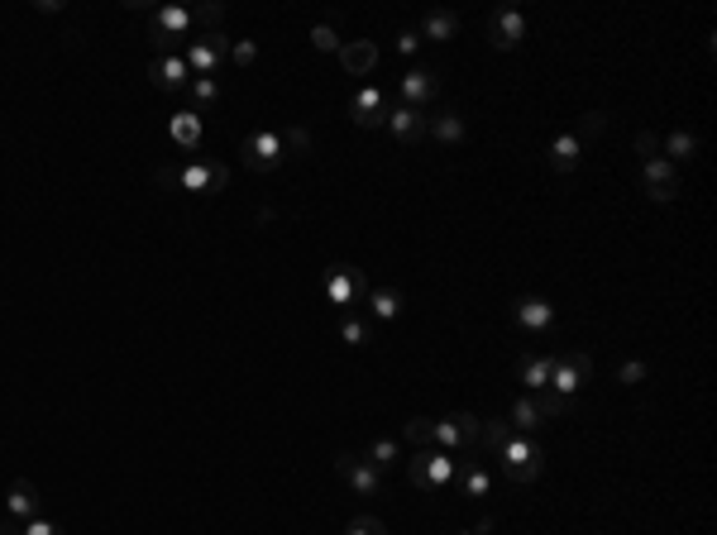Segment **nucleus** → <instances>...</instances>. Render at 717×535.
Returning <instances> with one entry per match:
<instances>
[{"mask_svg":"<svg viewBox=\"0 0 717 535\" xmlns=\"http://www.w3.org/2000/svg\"><path fill=\"white\" fill-rule=\"evenodd\" d=\"M311 48H321V53H340V34H335L330 24H316V29H311Z\"/></svg>","mask_w":717,"mask_h":535,"instance_id":"35","label":"nucleus"},{"mask_svg":"<svg viewBox=\"0 0 717 535\" xmlns=\"http://www.w3.org/2000/svg\"><path fill=\"white\" fill-rule=\"evenodd\" d=\"M512 435H517V430L507 426V421H483V426H478V445H488V450L498 454L502 445L512 440Z\"/></svg>","mask_w":717,"mask_h":535,"instance_id":"32","label":"nucleus"},{"mask_svg":"<svg viewBox=\"0 0 717 535\" xmlns=\"http://www.w3.org/2000/svg\"><path fill=\"white\" fill-rule=\"evenodd\" d=\"M239 163L249 172H273V168H283L287 158H283V139L273 134V129H254L244 144H239Z\"/></svg>","mask_w":717,"mask_h":535,"instance_id":"6","label":"nucleus"},{"mask_svg":"<svg viewBox=\"0 0 717 535\" xmlns=\"http://www.w3.org/2000/svg\"><path fill=\"white\" fill-rule=\"evenodd\" d=\"M579 129H584V134H603V110H588Z\"/></svg>","mask_w":717,"mask_h":535,"instance_id":"43","label":"nucleus"},{"mask_svg":"<svg viewBox=\"0 0 717 535\" xmlns=\"http://www.w3.org/2000/svg\"><path fill=\"white\" fill-rule=\"evenodd\" d=\"M455 454L450 450H416L412 459H407V473H412V483L421 488V493H445L450 483H455Z\"/></svg>","mask_w":717,"mask_h":535,"instance_id":"1","label":"nucleus"},{"mask_svg":"<svg viewBox=\"0 0 717 535\" xmlns=\"http://www.w3.org/2000/svg\"><path fill=\"white\" fill-rule=\"evenodd\" d=\"M478 426H483V421H478L474 411H455V416H440V421H435V450H474L478 445Z\"/></svg>","mask_w":717,"mask_h":535,"instance_id":"8","label":"nucleus"},{"mask_svg":"<svg viewBox=\"0 0 717 535\" xmlns=\"http://www.w3.org/2000/svg\"><path fill=\"white\" fill-rule=\"evenodd\" d=\"M168 134H173V144L182 153H196L201 149V139H206V125H201V115H196V110H177L173 125H168Z\"/></svg>","mask_w":717,"mask_h":535,"instance_id":"19","label":"nucleus"},{"mask_svg":"<svg viewBox=\"0 0 717 535\" xmlns=\"http://www.w3.org/2000/svg\"><path fill=\"white\" fill-rule=\"evenodd\" d=\"M158 182H163V187H177V168H173V163H163V168H158Z\"/></svg>","mask_w":717,"mask_h":535,"instance_id":"44","label":"nucleus"},{"mask_svg":"<svg viewBox=\"0 0 717 535\" xmlns=\"http://www.w3.org/2000/svg\"><path fill=\"white\" fill-rule=\"evenodd\" d=\"M517 378H522L526 392L550 387V354H522V359H517Z\"/></svg>","mask_w":717,"mask_h":535,"instance_id":"25","label":"nucleus"},{"mask_svg":"<svg viewBox=\"0 0 717 535\" xmlns=\"http://www.w3.org/2000/svg\"><path fill=\"white\" fill-rule=\"evenodd\" d=\"M340 63H345L349 77H369L373 67H378V43H373V39H349V43H340Z\"/></svg>","mask_w":717,"mask_h":535,"instance_id":"18","label":"nucleus"},{"mask_svg":"<svg viewBox=\"0 0 717 535\" xmlns=\"http://www.w3.org/2000/svg\"><path fill=\"white\" fill-rule=\"evenodd\" d=\"M455 483H459V497H488L493 493V473H488V464L483 459H459L455 464Z\"/></svg>","mask_w":717,"mask_h":535,"instance_id":"17","label":"nucleus"},{"mask_svg":"<svg viewBox=\"0 0 717 535\" xmlns=\"http://www.w3.org/2000/svg\"><path fill=\"white\" fill-rule=\"evenodd\" d=\"M579 158H584L579 134H560V139L550 144V168H555V172H574V168H579Z\"/></svg>","mask_w":717,"mask_h":535,"instance_id":"27","label":"nucleus"},{"mask_svg":"<svg viewBox=\"0 0 717 535\" xmlns=\"http://www.w3.org/2000/svg\"><path fill=\"white\" fill-rule=\"evenodd\" d=\"M488 34H493V48L512 53V48H522V39L531 34V24H526L522 10H498V15L488 20Z\"/></svg>","mask_w":717,"mask_h":535,"instance_id":"12","label":"nucleus"},{"mask_svg":"<svg viewBox=\"0 0 717 535\" xmlns=\"http://www.w3.org/2000/svg\"><path fill=\"white\" fill-rule=\"evenodd\" d=\"M364 306H369L373 321H397L402 311H407V301H402V292H392V287H369V297H364Z\"/></svg>","mask_w":717,"mask_h":535,"instance_id":"24","label":"nucleus"},{"mask_svg":"<svg viewBox=\"0 0 717 535\" xmlns=\"http://www.w3.org/2000/svg\"><path fill=\"white\" fill-rule=\"evenodd\" d=\"M426 134H431L435 144H459L469 129L459 120V110H435V115H426Z\"/></svg>","mask_w":717,"mask_h":535,"instance_id":"23","label":"nucleus"},{"mask_svg":"<svg viewBox=\"0 0 717 535\" xmlns=\"http://www.w3.org/2000/svg\"><path fill=\"white\" fill-rule=\"evenodd\" d=\"M694 153H698V139H694V134H684V129H679V134H670V139L660 144V158H670V163H689Z\"/></svg>","mask_w":717,"mask_h":535,"instance_id":"29","label":"nucleus"},{"mask_svg":"<svg viewBox=\"0 0 717 535\" xmlns=\"http://www.w3.org/2000/svg\"><path fill=\"white\" fill-rule=\"evenodd\" d=\"M636 153H641V163H646V158H660V139H655L651 129L636 134Z\"/></svg>","mask_w":717,"mask_h":535,"instance_id":"41","label":"nucleus"},{"mask_svg":"<svg viewBox=\"0 0 717 535\" xmlns=\"http://www.w3.org/2000/svg\"><path fill=\"white\" fill-rule=\"evenodd\" d=\"M335 473H340V478H345L359 497H378V493H383V473L373 469L364 454H340V459H335Z\"/></svg>","mask_w":717,"mask_h":535,"instance_id":"9","label":"nucleus"},{"mask_svg":"<svg viewBox=\"0 0 717 535\" xmlns=\"http://www.w3.org/2000/svg\"><path fill=\"white\" fill-rule=\"evenodd\" d=\"M335 330H340V340H345V344H354V349H364V344H369V325L359 321L354 311H345V316H340V325H335Z\"/></svg>","mask_w":717,"mask_h":535,"instance_id":"33","label":"nucleus"},{"mask_svg":"<svg viewBox=\"0 0 717 535\" xmlns=\"http://www.w3.org/2000/svg\"><path fill=\"white\" fill-rule=\"evenodd\" d=\"M517 325L541 335V330H550V325H555V306H550L545 297H522V301H517Z\"/></svg>","mask_w":717,"mask_h":535,"instance_id":"21","label":"nucleus"},{"mask_svg":"<svg viewBox=\"0 0 717 535\" xmlns=\"http://www.w3.org/2000/svg\"><path fill=\"white\" fill-rule=\"evenodd\" d=\"M588 373H593V359L579 354V349H560V354H550V392L555 397H574L579 387L588 383Z\"/></svg>","mask_w":717,"mask_h":535,"instance_id":"4","label":"nucleus"},{"mask_svg":"<svg viewBox=\"0 0 717 535\" xmlns=\"http://www.w3.org/2000/svg\"><path fill=\"white\" fill-rule=\"evenodd\" d=\"M230 63H235V67H254V63H259V48H254L249 39L230 43Z\"/></svg>","mask_w":717,"mask_h":535,"instance_id":"37","label":"nucleus"},{"mask_svg":"<svg viewBox=\"0 0 717 535\" xmlns=\"http://www.w3.org/2000/svg\"><path fill=\"white\" fill-rule=\"evenodd\" d=\"M5 507L20 516V521H34V516H44V497H39V488L34 483H10V493H5Z\"/></svg>","mask_w":717,"mask_h":535,"instance_id":"20","label":"nucleus"},{"mask_svg":"<svg viewBox=\"0 0 717 535\" xmlns=\"http://www.w3.org/2000/svg\"><path fill=\"white\" fill-rule=\"evenodd\" d=\"M345 535H388V526H383L378 516H354Z\"/></svg>","mask_w":717,"mask_h":535,"instance_id":"38","label":"nucleus"},{"mask_svg":"<svg viewBox=\"0 0 717 535\" xmlns=\"http://www.w3.org/2000/svg\"><path fill=\"white\" fill-rule=\"evenodd\" d=\"M326 297L330 306H364V297H369V278H364V268H354V263H335L326 278Z\"/></svg>","mask_w":717,"mask_h":535,"instance_id":"7","label":"nucleus"},{"mask_svg":"<svg viewBox=\"0 0 717 535\" xmlns=\"http://www.w3.org/2000/svg\"><path fill=\"white\" fill-rule=\"evenodd\" d=\"M149 34H153V48H158V53H173L177 43L192 34V10H187V5H153Z\"/></svg>","mask_w":717,"mask_h":535,"instance_id":"3","label":"nucleus"},{"mask_svg":"<svg viewBox=\"0 0 717 535\" xmlns=\"http://www.w3.org/2000/svg\"><path fill=\"white\" fill-rule=\"evenodd\" d=\"M416 34L431 39V43H450V39H459V15H450V10H431Z\"/></svg>","mask_w":717,"mask_h":535,"instance_id":"26","label":"nucleus"},{"mask_svg":"<svg viewBox=\"0 0 717 535\" xmlns=\"http://www.w3.org/2000/svg\"><path fill=\"white\" fill-rule=\"evenodd\" d=\"M641 182H646V196H651V201H660V206H670L674 196H679V172H674L670 158H646Z\"/></svg>","mask_w":717,"mask_h":535,"instance_id":"11","label":"nucleus"},{"mask_svg":"<svg viewBox=\"0 0 717 535\" xmlns=\"http://www.w3.org/2000/svg\"><path fill=\"white\" fill-rule=\"evenodd\" d=\"M0 535H24L20 521H0Z\"/></svg>","mask_w":717,"mask_h":535,"instance_id":"45","label":"nucleus"},{"mask_svg":"<svg viewBox=\"0 0 717 535\" xmlns=\"http://www.w3.org/2000/svg\"><path fill=\"white\" fill-rule=\"evenodd\" d=\"M24 535H67L58 521H48V516H34V521H24Z\"/></svg>","mask_w":717,"mask_h":535,"instance_id":"40","label":"nucleus"},{"mask_svg":"<svg viewBox=\"0 0 717 535\" xmlns=\"http://www.w3.org/2000/svg\"><path fill=\"white\" fill-rule=\"evenodd\" d=\"M278 139H283V158H306V153H311V134H306L302 125L283 129Z\"/></svg>","mask_w":717,"mask_h":535,"instance_id":"34","label":"nucleus"},{"mask_svg":"<svg viewBox=\"0 0 717 535\" xmlns=\"http://www.w3.org/2000/svg\"><path fill=\"white\" fill-rule=\"evenodd\" d=\"M651 378V364H641V359H631V364H622V373H617V383L622 387H636Z\"/></svg>","mask_w":717,"mask_h":535,"instance_id":"36","label":"nucleus"},{"mask_svg":"<svg viewBox=\"0 0 717 535\" xmlns=\"http://www.w3.org/2000/svg\"><path fill=\"white\" fill-rule=\"evenodd\" d=\"M149 77H153L158 91H187V82H192V72H187V63H182V53H153Z\"/></svg>","mask_w":717,"mask_h":535,"instance_id":"14","label":"nucleus"},{"mask_svg":"<svg viewBox=\"0 0 717 535\" xmlns=\"http://www.w3.org/2000/svg\"><path fill=\"white\" fill-rule=\"evenodd\" d=\"M402 440H407L412 450H431L435 445V421H426V416L407 421V426H402Z\"/></svg>","mask_w":717,"mask_h":535,"instance_id":"30","label":"nucleus"},{"mask_svg":"<svg viewBox=\"0 0 717 535\" xmlns=\"http://www.w3.org/2000/svg\"><path fill=\"white\" fill-rule=\"evenodd\" d=\"M416 48H421V34H416V29H402V34H397V53H416Z\"/></svg>","mask_w":717,"mask_h":535,"instance_id":"42","label":"nucleus"},{"mask_svg":"<svg viewBox=\"0 0 717 535\" xmlns=\"http://www.w3.org/2000/svg\"><path fill=\"white\" fill-rule=\"evenodd\" d=\"M383 125L392 129L397 144H421V139H426V110H412L397 101V106H388V120H383Z\"/></svg>","mask_w":717,"mask_h":535,"instance_id":"13","label":"nucleus"},{"mask_svg":"<svg viewBox=\"0 0 717 535\" xmlns=\"http://www.w3.org/2000/svg\"><path fill=\"white\" fill-rule=\"evenodd\" d=\"M388 91L383 86H359L354 91V101H349V115H354V125L359 129H378L383 120H388Z\"/></svg>","mask_w":717,"mask_h":535,"instance_id":"10","label":"nucleus"},{"mask_svg":"<svg viewBox=\"0 0 717 535\" xmlns=\"http://www.w3.org/2000/svg\"><path fill=\"white\" fill-rule=\"evenodd\" d=\"M435 96H440V77H435L431 67H412V72L402 77V106L426 110Z\"/></svg>","mask_w":717,"mask_h":535,"instance_id":"15","label":"nucleus"},{"mask_svg":"<svg viewBox=\"0 0 717 535\" xmlns=\"http://www.w3.org/2000/svg\"><path fill=\"white\" fill-rule=\"evenodd\" d=\"M220 20H225L220 5H192V24H206V29H211V24H220Z\"/></svg>","mask_w":717,"mask_h":535,"instance_id":"39","label":"nucleus"},{"mask_svg":"<svg viewBox=\"0 0 717 535\" xmlns=\"http://www.w3.org/2000/svg\"><path fill=\"white\" fill-rule=\"evenodd\" d=\"M187 96H192V110L201 115V110H211L220 101V82L216 77H192V82H187Z\"/></svg>","mask_w":717,"mask_h":535,"instance_id":"28","label":"nucleus"},{"mask_svg":"<svg viewBox=\"0 0 717 535\" xmlns=\"http://www.w3.org/2000/svg\"><path fill=\"white\" fill-rule=\"evenodd\" d=\"M397 454H402V445H397V440H373L369 450H364V459H369L378 473H388L392 464H397Z\"/></svg>","mask_w":717,"mask_h":535,"instance_id":"31","label":"nucleus"},{"mask_svg":"<svg viewBox=\"0 0 717 535\" xmlns=\"http://www.w3.org/2000/svg\"><path fill=\"white\" fill-rule=\"evenodd\" d=\"M498 469L507 473L512 483H531V478H541L545 454H541V445H536L531 435H512V440L498 450Z\"/></svg>","mask_w":717,"mask_h":535,"instance_id":"2","label":"nucleus"},{"mask_svg":"<svg viewBox=\"0 0 717 535\" xmlns=\"http://www.w3.org/2000/svg\"><path fill=\"white\" fill-rule=\"evenodd\" d=\"M177 187H187L196 196H216L225 187V168L220 163H187V168H177Z\"/></svg>","mask_w":717,"mask_h":535,"instance_id":"16","label":"nucleus"},{"mask_svg":"<svg viewBox=\"0 0 717 535\" xmlns=\"http://www.w3.org/2000/svg\"><path fill=\"white\" fill-rule=\"evenodd\" d=\"M507 426L517 430V435H531V430H541L545 426V411H541V402L526 392V397H517L512 402V411H507Z\"/></svg>","mask_w":717,"mask_h":535,"instance_id":"22","label":"nucleus"},{"mask_svg":"<svg viewBox=\"0 0 717 535\" xmlns=\"http://www.w3.org/2000/svg\"><path fill=\"white\" fill-rule=\"evenodd\" d=\"M225 58H230V39H225L220 29H211V34H201V39H192L182 48V63H187L192 77H211Z\"/></svg>","mask_w":717,"mask_h":535,"instance_id":"5","label":"nucleus"}]
</instances>
